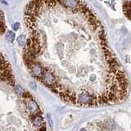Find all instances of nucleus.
<instances>
[{"label": "nucleus", "mask_w": 131, "mask_h": 131, "mask_svg": "<svg viewBox=\"0 0 131 131\" xmlns=\"http://www.w3.org/2000/svg\"><path fill=\"white\" fill-rule=\"evenodd\" d=\"M75 102H78L80 105L90 106L98 103V98L91 95L87 91H82L76 96Z\"/></svg>", "instance_id": "nucleus-1"}, {"label": "nucleus", "mask_w": 131, "mask_h": 131, "mask_svg": "<svg viewBox=\"0 0 131 131\" xmlns=\"http://www.w3.org/2000/svg\"><path fill=\"white\" fill-rule=\"evenodd\" d=\"M27 108L29 110V112H30L33 116H36V115H38L39 112V106L37 105L36 102L32 99L27 101Z\"/></svg>", "instance_id": "nucleus-2"}, {"label": "nucleus", "mask_w": 131, "mask_h": 131, "mask_svg": "<svg viewBox=\"0 0 131 131\" xmlns=\"http://www.w3.org/2000/svg\"><path fill=\"white\" fill-rule=\"evenodd\" d=\"M33 123L34 125L38 127V128H41L43 125V121L42 117H41L39 115H36V116H34V119H33Z\"/></svg>", "instance_id": "nucleus-3"}, {"label": "nucleus", "mask_w": 131, "mask_h": 131, "mask_svg": "<svg viewBox=\"0 0 131 131\" xmlns=\"http://www.w3.org/2000/svg\"><path fill=\"white\" fill-rule=\"evenodd\" d=\"M6 39L7 41H9V42H13L14 41V39H15V34L12 31L9 30L7 31V35H6Z\"/></svg>", "instance_id": "nucleus-4"}, {"label": "nucleus", "mask_w": 131, "mask_h": 131, "mask_svg": "<svg viewBox=\"0 0 131 131\" xmlns=\"http://www.w3.org/2000/svg\"><path fill=\"white\" fill-rule=\"evenodd\" d=\"M124 10L125 12V15L129 19V11H130V3L129 1H127L125 3V7H124Z\"/></svg>", "instance_id": "nucleus-5"}, {"label": "nucleus", "mask_w": 131, "mask_h": 131, "mask_svg": "<svg viewBox=\"0 0 131 131\" xmlns=\"http://www.w3.org/2000/svg\"><path fill=\"white\" fill-rule=\"evenodd\" d=\"M17 41H18V43L20 46H23L26 43V35H20L18 38H17Z\"/></svg>", "instance_id": "nucleus-6"}, {"label": "nucleus", "mask_w": 131, "mask_h": 131, "mask_svg": "<svg viewBox=\"0 0 131 131\" xmlns=\"http://www.w3.org/2000/svg\"><path fill=\"white\" fill-rule=\"evenodd\" d=\"M15 91L16 92V93L19 94V95H22V93H24V90L20 86H16L15 87Z\"/></svg>", "instance_id": "nucleus-7"}, {"label": "nucleus", "mask_w": 131, "mask_h": 131, "mask_svg": "<svg viewBox=\"0 0 131 131\" xmlns=\"http://www.w3.org/2000/svg\"><path fill=\"white\" fill-rule=\"evenodd\" d=\"M19 27H20V23H18V22L12 25V28H13L15 30H18V28H19Z\"/></svg>", "instance_id": "nucleus-8"}, {"label": "nucleus", "mask_w": 131, "mask_h": 131, "mask_svg": "<svg viewBox=\"0 0 131 131\" xmlns=\"http://www.w3.org/2000/svg\"><path fill=\"white\" fill-rule=\"evenodd\" d=\"M48 122H49V125H50V126L52 128L53 126V124H52V118H51V116L50 115H48Z\"/></svg>", "instance_id": "nucleus-9"}, {"label": "nucleus", "mask_w": 131, "mask_h": 131, "mask_svg": "<svg viewBox=\"0 0 131 131\" xmlns=\"http://www.w3.org/2000/svg\"><path fill=\"white\" fill-rule=\"evenodd\" d=\"M80 131H86V129H81Z\"/></svg>", "instance_id": "nucleus-10"}]
</instances>
